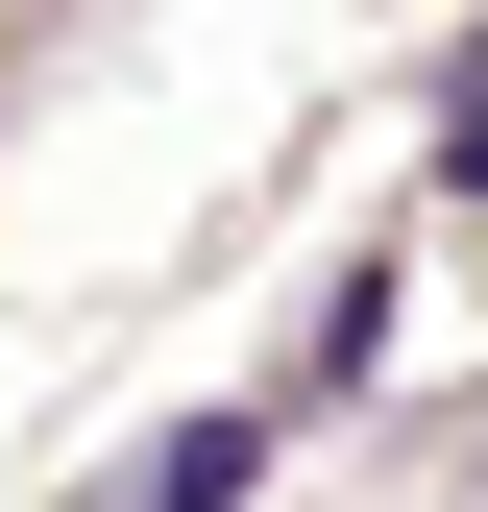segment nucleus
Wrapping results in <instances>:
<instances>
[{"instance_id": "f257e3e1", "label": "nucleus", "mask_w": 488, "mask_h": 512, "mask_svg": "<svg viewBox=\"0 0 488 512\" xmlns=\"http://www.w3.org/2000/svg\"><path fill=\"white\" fill-rule=\"evenodd\" d=\"M244 464H269V415H171L147 464L98 488V512H244Z\"/></svg>"}, {"instance_id": "f03ea898", "label": "nucleus", "mask_w": 488, "mask_h": 512, "mask_svg": "<svg viewBox=\"0 0 488 512\" xmlns=\"http://www.w3.org/2000/svg\"><path fill=\"white\" fill-rule=\"evenodd\" d=\"M440 171H488V49H464V98H440Z\"/></svg>"}]
</instances>
